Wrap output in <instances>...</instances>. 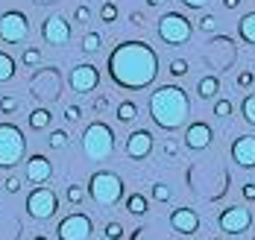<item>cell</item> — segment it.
Listing matches in <instances>:
<instances>
[{"instance_id":"1","label":"cell","mask_w":255,"mask_h":240,"mask_svg":"<svg viewBox=\"0 0 255 240\" xmlns=\"http://www.w3.org/2000/svg\"><path fill=\"white\" fill-rule=\"evenodd\" d=\"M109 77L124 91H144L158 77V53L147 41H121L109 53Z\"/></svg>"},{"instance_id":"2","label":"cell","mask_w":255,"mask_h":240,"mask_svg":"<svg viewBox=\"0 0 255 240\" xmlns=\"http://www.w3.org/2000/svg\"><path fill=\"white\" fill-rule=\"evenodd\" d=\"M191 114V97L185 88L179 85H158L150 94V117L158 129L164 132H176L185 126Z\"/></svg>"},{"instance_id":"3","label":"cell","mask_w":255,"mask_h":240,"mask_svg":"<svg viewBox=\"0 0 255 240\" xmlns=\"http://www.w3.org/2000/svg\"><path fill=\"white\" fill-rule=\"evenodd\" d=\"M85 190H88V196H91L94 205L112 208V205H118V202L124 199L127 185H124V179H121L115 170H97V173H91Z\"/></svg>"},{"instance_id":"4","label":"cell","mask_w":255,"mask_h":240,"mask_svg":"<svg viewBox=\"0 0 255 240\" xmlns=\"http://www.w3.org/2000/svg\"><path fill=\"white\" fill-rule=\"evenodd\" d=\"M115 141H118L115 129L109 123H103V120H94V123H88L82 129V153L91 161H106L115 153Z\"/></svg>"},{"instance_id":"5","label":"cell","mask_w":255,"mask_h":240,"mask_svg":"<svg viewBox=\"0 0 255 240\" xmlns=\"http://www.w3.org/2000/svg\"><path fill=\"white\" fill-rule=\"evenodd\" d=\"M26 159V138L21 126L15 123H0V170H12Z\"/></svg>"},{"instance_id":"6","label":"cell","mask_w":255,"mask_h":240,"mask_svg":"<svg viewBox=\"0 0 255 240\" xmlns=\"http://www.w3.org/2000/svg\"><path fill=\"white\" fill-rule=\"evenodd\" d=\"M155 32H158V38H161L164 44L179 47V44H185V41L194 35V24H191V18H185L182 12H164V15L158 18V24H155Z\"/></svg>"},{"instance_id":"7","label":"cell","mask_w":255,"mask_h":240,"mask_svg":"<svg viewBox=\"0 0 255 240\" xmlns=\"http://www.w3.org/2000/svg\"><path fill=\"white\" fill-rule=\"evenodd\" d=\"M59 211V196L53 187H32L26 196V214L32 220H53Z\"/></svg>"},{"instance_id":"8","label":"cell","mask_w":255,"mask_h":240,"mask_svg":"<svg viewBox=\"0 0 255 240\" xmlns=\"http://www.w3.org/2000/svg\"><path fill=\"white\" fill-rule=\"evenodd\" d=\"M29 35V18L18 9H9L0 15V41L6 44H21Z\"/></svg>"},{"instance_id":"9","label":"cell","mask_w":255,"mask_h":240,"mask_svg":"<svg viewBox=\"0 0 255 240\" xmlns=\"http://www.w3.org/2000/svg\"><path fill=\"white\" fill-rule=\"evenodd\" d=\"M91 232H94V223H91L88 214H82V211L68 214V217L56 226V238L59 240H88Z\"/></svg>"},{"instance_id":"10","label":"cell","mask_w":255,"mask_h":240,"mask_svg":"<svg viewBox=\"0 0 255 240\" xmlns=\"http://www.w3.org/2000/svg\"><path fill=\"white\" fill-rule=\"evenodd\" d=\"M29 91H32V97L38 100V103H56L62 94V82H59V74H56V68H44L38 77H32L29 82Z\"/></svg>"},{"instance_id":"11","label":"cell","mask_w":255,"mask_h":240,"mask_svg":"<svg viewBox=\"0 0 255 240\" xmlns=\"http://www.w3.org/2000/svg\"><path fill=\"white\" fill-rule=\"evenodd\" d=\"M217 226L226 235H244V232L253 229V211L244 208V205H226L217 217Z\"/></svg>"},{"instance_id":"12","label":"cell","mask_w":255,"mask_h":240,"mask_svg":"<svg viewBox=\"0 0 255 240\" xmlns=\"http://www.w3.org/2000/svg\"><path fill=\"white\" fill-rule=\"evenodd\" d=\"M68 85H71L77 94H91V91L100 85V71H97V65H88V62L74 65L71 74H68Z\"/></svg>"},{"instance_id":"13","label":"cell","mask_w":255,"mask_h":240,"mask_svg":"<svg viewBox=\"0 0 255 240\" xmlns=\"http://www.w3.org/2000/svg\"><path fill=\"white\" fill-rule=\"evenodd\" d=\"M71 35H74V29H71V24H68V18H62V15L44 18V24H41V38H44L47 44L62 47V44L71 41Z\"/></svg>"},{"instance_id":"14","label":"cell","mask_w":255,"mask_h":240,"mask_svg":"<svg viewBox=\"0 0 255 240\" xmlns=\"http://www.w3.org/2000/svg\"><path fill=\"white\" fill-rule=\"evenodd\" d=\"M153 147H155V138H153L150 129H135V132H129V138H127V156L132 161L150 159Z\"/></svg>"},{"instance_id":"15","label":"cell","mask_w":255,"mask_h":240,"mask_svg":"<svg viewBox=\"0 0 255 240\" xmlns=\"http://www.w3.org/2000/svg\"><path fill=\"white\" fill-rule=\"evenodd\" d=\"M170 229L176 232V235H197L200 232V214L194 211V208H188V205H182V208H173L170 211Z\"/></svg>"},{"instance_id":"16","label":"cell","mask_w":255,"mask_h":240,"mask_svg":"<svg viewBox=\"0 0 255 240\" xmlns=\"http://www.w3.org/2000/svg\"><path fill=\"white\" fill-rule=\"evenodd\" d=\"M232 161L241 170H253L255 167V135H238L232 141Z\"/></svg>"},{"instance_id":"17","label":"cell","mask_w":255,"mask_h":240,"mask_svg":"<svg viewBox=\"0 0 255 240\" xmlns=\"http://www.w3.org/2000/svg\"><path fill=\"white\" fill-rule=\"evenodd\" d=\"M185 147L191 150V153H203V150H208V144L214 141V132H211V126L205 123V120H194L188 129H185Z\"/></svg>"},{"instance_id":"18","label":"cell","mask_w":255,"mask_h":240,"mask_svg":"<svg viewBox=\"0 0 255 240\" xmlns=\"http://www.w3.org/2000/svg\"><path fill=\"white\" fill-rule=\"evenodd\" d=\"M50 176H53V161L47 156H41V153L26 156V182L44 185V182H50Z\"/></svg>"},{"instance_id":"19","label":"cell","mask_w":255,"mask_h":240,"mask_svg":"<svg viewBox=\"0 0 255 240\" xmlns=\"http://www.w3.org/2000/svg\"><path fill=\"white\" fill-rule=\"evenodd\" d=\"M50 123H53V114H50V108H44V106L32 108L29 117H26V126L32 132H44V129H50Z\"/></svg>"},{"instance_id":"20","label":"cell","mask_w":255,"mask_h":240,"mask_svg":"<svg viewBox=\"0 0 255 240\" xmlns=\"http://www.w3.org/2000/svg\"><path fill=\"white\" fill-rule=\"evenodd\" d=\"M197 94L203 97V100H214L217 94H220V80L214 77V74H208L203 80L197 82Z\"/></svg>"},{"instance_id":"21","label":"cell","mask_w":255,"mask_h":240,"mask_svg":"<svg viewBox=\"0 0 255 240\" xmlns=\"http://www.w3.org/2000/svg\"><path fill=\"white\" fill-rule=\"evenodd\" d=\"M238 35H241V41L255 44V12H247V15L241 18V24H238Z\"/></svg>"},{"instance_id":"22","label":"cell","mask_w":255,"mask_h":240,"mask_svg":"<svg viewBox=\"0 0 255 240\" xmlns=\"http://www.w3.org/2000/svg\"><path fill=\"white\" fill-rule=\"evenodd\" d=\"M127 211L132 214V217H144V214L150 211L147 196H144V193H129L127 196Z\"/></svg>"},{"instance_id":"23","label":"cell","mask_w":255,"mask_h":240,"mask_svg":"<svg viewBox=\"0 0 255 240\" xmlns=\"http://www.w3.org/2000/svg\"><path fill=\"white\" fill-rule=\"evenodd\" d=\"M115 114H118L121 123H132V120L138 117V103H135V100H121Z\"/></svg>"},{"instance_id":"24","label":"cell","mask_w":255,"mask_h":240,"mask_svg":"<svg viewBox=\"0 0 255 240\" xmlns=\"http://www.w3.org/2000/svg\"><path fill=\"white\" fill-rule=\"evenodd\" d=\"M15 68H18V65H15V59L6 53V50H0V85L15 77Z\"/></svg>"},{"instance_id":"25","label":"cell","mask_w":255,"mask_h":240,"mask_svg":"<svg viewBox=\"0 0 255 240\" xmlns=\"http://www.w3.org/2000/svg\"><path fill=\"white\" fill-rule=\"evenodd\" d=\"M103 50V35L100 32H85V38H82V53H100Z\"/></svg>"},{"instance_id":"26","label":"cell","mask_w":255,"mask_h":240,"mask_svg":"<svg viewBox=\"0 0 255 240\" xmlns=\"http://www.w3.org/2000/svg\"><path fill=\"white\" fill-rule=\"evenodd\" d=\"M18 108H21V100H18L15 94H3V97H0V114H3V117H12Z\"/></svg>"},{"instance_id":"27","label":"cell","mask_w":255,"mask_h":240,"mask_svg":"<svg viewBox=\"0 0 255 240\" xmlns=\"http://www.w3.org/2000/svg\"><path fill=\"white\" fill-rule=\"evenodd\" d=\"M241 114H244V120H247L250 126H255V94H247V97H244Z\"/></svg>"},{"instance_id":"28","label":"cell","mask_w":255,"mask_h":240,"mask_svg":"<svg viewBox=\"0 0 255 240\" xmlns=\"http://www.w3.org/2000/svg\"><path fill=\"white\" fill-rule=\"evenodd\" d=\"M85 196H88V190L79 185H68V190H65V199L71 202V205H82L85 202Z\"/></svg>"},{"instance_id":"29","label":"cell","mask_w":255,"mask_h":240,"mask_svg":"<svg viewBox=\"0 0 255 240\" xmlns=\"http://www.w3.org/2000/svg\"><path fill=\"white\" fill-rule=\"evenodd\" d=\"M100 21L103 24H115L118 21V3L115 0H106L100 6Z\"/></svg>"},{"instance_id":"30","label":"cell","mask_w":255,"mask_h":240,"mask_svg":"<svg viewBox=\"0 0 255 240\" xmlns=\"http://www.w3.org/2000/svg\"><path fill=\"white\" fill-rule=\"evenodd\" d=\"M47 144H50V150H65V147L71 144V135L65 132V129H53Z\"/></svg>"},{"instance_id":"31","label":"cell","mask_w":255,"mask_h":240,"mask_svg":"<svg viewBox=\"0 0 255 240\" xmlns=\"http://www.w3.org/2000/svg\"><path fill=\"white\" fill-rule=\"evenodd\" d=\"M21 65L24 68H38L41 65V50L38 47H26L24 53H21Z\"/></svg>"},{"instance_id":"32","label":"cell","mask_w":255,"mask_h":240,"mask_svg":"<svg viewBox=\"0 0 255 240\" xmlns=\"http://www.w3.org/2000/svg\"><path fill=\"white\" fill-rule=\"evenodd\" d=\"M170 196H173L170 185H164V182H155V185H153V199H155V202H167Z\"/></svg>"},{"instance_id":"33","label":"cell","mask_w":255,"mask_h":240,"mask_svg":"<svg viewBox=\"0 0 255 240\" xmlns=\"http://www.w3.org/2000/svg\"><path fill=\"white\" fill-rule=\"evenodd\" d=\"M103 238L106 240H124V226H121V223H106Z\"/></svg>"},{"instance_id":"34","label":"cell","mask_w":255,"mask_h":240,"mask_svg":"<svg viewBox=\"0 0 255 240\" xmlns=\"http://www.w3.org/2000/svg\"><path fill=\"white\" fill-rule=\"evenodd\" d=\"M167 71H170V77H176V80H179V77H185V74H191V65H188L185 59H173Z\"/></svg>"},{"instance_id":"35","label":"cell","mask_w":255,"mask_h":240,"mask_svg":"<svg viewBox=\"0 0 255 240\" xmlns=\"http://www.w3.org/2000/svg\"><path fill=\"white\" fill-rule=\"evenodd\" d=\"M62 120H65V123H79V120H82V108L79 106H65Z\"/></svg>"},{"instance_id":"36","label":"cell","mask_w":255,"mask_h":240,"mask_svg":"<svg viewBox=\"0 0 255 240\" xmlns=\"http://www.w3.org/2000/svg\"><path fill=\"white\" fill-rule=\"evenodd\" d=\"M232 100H226V97H220V100H214V114H217V117H229L232 114Z\"/></svg>"},{"instance_id":"37","label":"cell","mask_w":255,"mask_h":240,"mask_svg":"<svg viewBox=\"0 0 255 240\" xmlns=\"http://www.w3.org/2000/svg\"><path fill=\"white\" fill-rule=\"evenodd\" d=\"M74 21H77V24H88V21H91V9H88L85 3H82V6H77V12H74Z\"/></svg>"},{"instance_id":"38","label":"cell","mask_w":255,"mask_h":240,"mask_svg":"<svg viewBox=\"0 0 255 240\" xmlns=\"http://www.w3.org/2000/svg\"><path fill=\"white\" fill-rule=\"evenodd\" d=\"M253 82H255V74H253V71H241V74H238V88H250Z\"/></svg>"},{"instance_id":"39","label":"cell","mask_w":255,"mask_h":240,"mask_svg":"<svg viewBox=\"0 0 255 240\" xmlns=\"http://www.w3.org/2000/svg\"><path fill=\"white\" fill-rule=\"evenodd\" d=\"M3 190H6V193H18V190H21V179H18V176H9V179L3 182Z\"/></svg>"},{"instance_id":"40","label":"cell","mask_w":255,"mask_h":240,"mask_svg":"<svg viewBox=\"0 0 255 240\" xmlns=\"http://www.w3.org/2000/svg\"><path fill=\"white\" fill-rule=\"evenodd\" d=\"M161 153H164L167 159H176V156H179V144H176V141H164V147H161Z\"/></svg>"},{"instance_id":"41","label":"cell","mask_w":255,"mask_h":240,"mask_svg":"<svg viewBox=\"0 0 255 240\" xmlns=\"http://www.w3.org/2000/svg\"><path fill=\"white\" fill-rule=\"evenodd\" d=\"M241 193H244L247 202H255V182H247V185L241 187Z\"/></svg>"},{"instance_id":"42","label":"cell","mask_w":255,"mask_h":240,"mask_svg":"<svg viewBox=\"0 0 255 240\" xmlns=\"http://www.w3.org/2000/svg\"><path fill=\"white\" fill-rule=\"evenodd\" d=\"M200 27H203L205 32H211V29L217 27V18H214V15H203V21H200Z\"/></svg>"},{"instance_id":"43","label":"cell","mask_w":255,"mask_h":240,"mask_svg":"<svg viewBox=\"0 0 255 240\" xmlns=\"http://www.w3.org/2000/svg\"><path fill=\"white\" fill-rule=\"evenodd\" d=\"M91 108H94L97 114H103V111L109 108V100H106V97H94V103H91Z\"/></svg>"},{"instance_id":"44","label":"cell","mask_w":255,"mask_h":240,"mask_svg":"<svg viewBox=\"0 0 255 240\" xmlns=\"http://www.w3.org/2000/svg\"><path fill=\"white\" fill-rule=\"evenodd\" d=\"M182 6H188V9H205L208 0H182Z\"/></svg>"},{"instance_id":"45","label":"cell","mask_w":255,"mask_h":240,"mask_svg":"<svg viewBox=\"0 0 255 240\" xmlns=\"http://www.w3.org/2000/svg\"><path fill=\"white\" fill-rule=\"evenodd\" d=\"M129 21H132V27H144V15H141V12H132Z\"/></svg>"},{"instance_id":"46","label":"cell","mask_w":255,"mask_h":240,"mask_svg":"<svg viewBox=\"0 0 255 240\" xmlns=\"http://www.w3.org/2000/svg\"><path fill=\"white\" fill-rule=\"evenodd\" d=\"M241 3H244V0H223V6H226V9H238Z\"/></svg>"},{"instance_id":"47","label":"cell","mask_w":255,"mask_h":240,"mask_svg":"<svg viewBox=\"0 0 255 240\" xmlns=\"http://www.w3.org/2000/svg\"><path fill=\"white\" fill-rule=\"evenodd\" d=\"M161 3H164V0H147V6H153V9L155 6H161Z\"/></svg>"},{"instance_id":"48","label":"cell","mask_w":255,"mask_h":240,"mask_svg":"<svg viewBox=\"0 0 255 240\" xmlns=\"http://www.w3.org/2000/svg\"><path fill=\"white\" fill-rule=\"evenodd\" d=\"M32 240H50V238H47V235H35Z\"/></svg>"},{"instance_id":"49","label":"cell","mask_w":255,"mask_h":240,"mask_svg":"<svg viewBox=\"0 0 255 240\" xmlns=\"http://www.w3.org/2000/svg\"><path fill=\"white\" fill-rule=\"evenodd\" d=\"M214 240H220V238H214Z\"/></svg>"},{"instance_id":"50","label":"cell","mask_w":255,"mask_h":240,"mask_svg":"<svg viewBox=\"0 0 255 240\" xmlns=\"http://www.w3.org/2000/svg\"><path fill=\"white\" fill-rule=\"evenodd\" d=\"M191 240H194V238H191Z\"/></svg>"},{"instance_id":"51","label":"cell","mask_w":255,"mask_h":240,"mask_svg":"<svg viewBox=\"0 0 255 240\" xmlns=\"http://www.w3.org/2000/svg\"><path fill=\"white\" fill-rule=\"evenodd\" d=\"M253 240H255V238H253Z\"/></svg>"}]
</instances>
